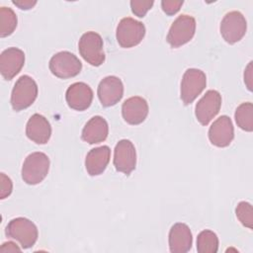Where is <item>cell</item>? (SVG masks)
Wrapping results in <instances>:
<instances>
[{
	"label": "cell",
	"instance_id": "7a4b0ae2",
	"mask_svg": "<svg viewBox=\"0 0 253 253\" xmlns=\"http://www.w3.org/2000/svg\"><path fill=\"white\" fill-rule=\"evenodd\" d=\"M49 170V158L43 152H33L29 154L22 166V179L28 185L41 183Z\"/></svg>",
	"mask_w": 253,
	"mask_h": 253
},
{
	"label": "cell",
	"instance_id": "30bf717a",
	"mask_svg": "<svg viewBox=\"0 0 253 253\" xmlns=\"http://www.w3.org/2000/svg\"><path fill=\"white\" fill-rule=\"evenodd\" d=\"M221 107V95L216 90H209L199 100L195 108L197 120L207 126L218 114Z\"/></svg>",
	"mask_w": 253,
	"mask_h": 253
},
{
	"label": "cell",
	"instance_id": "f1b7e54d",
	"mask_svg": "<svg viewBox=\"0 0 253 253\" xmlns=\"http://www.w3.org/2000/svg\"><path fill=\"white\" fill-rule=\"evenodd\" d=\"M12 3L19 7L22 10H29L32 9L36 4L37 1H32V0H13Z\"/></svg>",
	"mask_w": 253,
	"mask_h": 253
},
{
	"label": "cell",
	"instance_id": "7402d4cb",
	"mask_svg": "<svg viewBox=\"0 0 253 253\" xmlns=\"http://www.w3.org/2000/svg\"><path fill=\"white\" fill-rule=\"evenodd\" d=\"M197 250L199 253H215L218 250L217 235L209 229L203 230L197 237Z\"/></svg>",
	"mask_w": 253,
	"mask_h": 253
},
{
	"label": "cell",
	"instance_id": "ba28073f",
	"mask_svg": "<svg viewBox=\"0 0 253 253\" xmlns=\"http://www.w3.org/2000/svg\"><path fill=\"white\" fill-rule=\"evenodd\" d=\"M196 32V20L190 15H180L172 23L168 35L167 42L172 47H179L189 42Z\"/></svg>",
	"mask_w": 253,
	"mask_h": 253
},
{
	"label": "cell",
	"instance_id": "603a6c76",
	"mask_svg": "<svg viewBox=\"0 0 253 253\" xmlns=\"http://www.w3.org/2000/svg\"><path fill=\"white\" fill-rule=\"evenodd\" d=\"M17 16L9 7L0 8V37L5 38L13 34L17 27Z\"/></svg>",
	"mask_w": 253,
	"mask_h": 253
},
{
	"label": "cell",
	"instance_id": "52a82bcc",
	"mask_svg": "<svg viewBox=\"0 0 253 253\" xmlns=\"http://www.w3.org/2000/svg\"><path fill=\"white\" fill-rule=\"evenodd\" d=\"M48 67L54 76L66 79L78 75L82 69V63L73 53L59 51L52 55Z\"/></svg>",
	"mask_w": 253,
	"mask_h": 253
},
{
	"label": "cell",
	"instance_id": "5b68a950",
	"mask_svg": "<svg viewBox=\"0 0 253 253\" xmlns=\"http://www.w3.org/2000/svg\"><path fill=\"white\" fill-rule=\"evenodd\" d=\"M103 40L96 32L82 35L78 42V50L85 61L93 66H100L105 61Z\"/></svg>",
	"mask_w": 253,
	"mask_h": 253
},
{
	"label": "cell",
	"instance_id": "ffe728a7",
	"mask_svg": "<svg viewBox=\"0 0 253 253\" xmlns=\"http://www.w3.org/2000/svg\"><path fill=\"white\" fill-rule=\"evenodd\" d=\"M109 133V126L107 121L101 116L91 118L82 129L81 138L90 143H99L104 141Z\"/></svg>",
	"mask_w": 253,
	"mask_h": 253
},
{
	"label": "cell",
	"instance_id": "8fae6325",
	"mask_svg": "<svg viewBox=\"0 0 253 253\" xmlns=\"http://www.w3.org/2000/svg\"><path fill=\"white\" fill-rule=\"evenodd\" d=\"M136 165L134 145L128 139L120 140L114 150V166L117 171L129 175Z\"/></svg>",
	"mask_w": 253,
	"mask_h": 253
},
{
	"label": "cell",
	"instance_id": "2e32d148",
	"mask_svg": "<svg viewBox=\"0 0 253 253\" xmlns=\"http://www.w3.org/2000/svg\"><path fill=\"white\" fill-rule=\"evenodd\" d=\"M148 110V104L145 99L139 96H133L123 103L122 115L127 124L139 125L146 119Z\"/></svg>",
	"mask_w": 253,
	"mask_h": 253
},
{
	"label": "cell",
	"instance_id": "3957f363",
	"mask_svg": "<svg viewBox=\"0 0 253 253\" xmlns=\"http://www.w3.org/2000/svg\"><path fill=\"white\" fill-rule=\"evenodd\" d=\"M38 97V85L29 75H22L15 83L11 94V106L14 111L29 108Z\"/></svg>",
	"mask_w": 253,
	"mask_h": 253
},
{
	"label": "cell",
	"instance_id": "4316f807",
	"mask_svg": "<svg viewBox=\"0 0 253 253\" xmlns=\"http://www.w3.org/2000/svg\"><path fill=\"white\" fill-rule=\"evenodd\" d=\"M183 3H184L183 0L182 1L181 0H179V1L163 0V1H161V7H162V10L164 11V13L171 16V15L176 14L180 10Z\"/></svg>",
	"mask_w": 253,
	"mask_h": 253
},
{
	"label": "cell",
	"instance_id": "6da1fadb",
	"mask_svg": "<svg viewBox=\"0 0 253 253\" xmlns=\"http://www.w3.org/2000/svg\"><path fill=\"white\" fill-rule=\"evenodd\" d=\"M5 233L7 237L18 241L23 249L34 246L39 235L36 224L26 217L11 219L6 226Z\"/></svg>",
	"mask_w": 253,
	"mask_h": 253
},
{
	"label": "cell",
	"instance_id": "d6986e66",
	"mask_svg": "<svg viewBox=\"0 0 253 253\" xmlns=\"http://www.w3.org/2000/svg\"><path fill=\"white\" fill-rule=\"evenodd\" d=\"M111 157V149L107 145L91 149L85 158V167L90 176H98L107 168Z\"/></svg>",
	"mask_w": 253,
	"mask_h": 253
},
{
	"label": "cell",
	"instance_id": "e0dca14e",
	"mask_svg": "<svg viewBox=\"0 0 253 253\" xmlns=\"http://www.w3.org/2000/svg\"><path fill=\"white\" fill-rule=\"evenodd\" d=\"M169 249L172 253H186L193 243V236L190 227L182 222L172 225L169 231Z\"/></svg>",
	"mask_w": 253,
	"mask_h": 253
},
{
	"label": "cell",
	"instance_id": "f546056e",
	"mask_svg": "<svg viewBox=\"0 0 253 253\" xmlns=\"http://www.w3.org/2000/svg\"><path fill=\"white\" fill-rule=\"evenodd\" d=\"M1 252H15V251H21V248L14 242L12 241H8L2 244L1 248H0Z\"/></svg>",
	"mask_w": 253,
	"mask_h": 253
},
{
	"label": "cell",
	"instance_id": "9a60e30c",
	"mask_svg": "<svg viewBox=\"0 0 253 253\" xmlns=\"http://www.w3.org/2000/svg\"><path fill=\"white\" fill-rule=\"evenodd\" d=\"M67 105L75 111H84L88 109L93 100V91L89 85L84 82L71 84L65 94Z\"/></svg>",
	"mask_w": 253,
	"mask_h": 253
},
{
	"label": "cell",
	"instance_id": "5bb4252c",
	"mask_svg": "<svg viewBox=\"0 0 253 253\" xmlns=\"http://www.w3.org/2000/svg\"><path fill=\"white\" fill-rule=\"evenodd\" d=\"M234 137L232 122L227 116H220L216 119L209 129V139L211 144L217 147L228 146Z\"/></svg>",
	"mask_w": 253,
	"mask_h": 253
},
{
	"label": "cell",
	"instance_id": "8992f818",
	"mask_svg": "<svg viewBox=\"0 0 253 253\" xmlns=\"http://www.w3.org/2000/svg\"><path fill=\"white\" fill-rule=\"evenodd\" d=\"M207 86V76L204 71L189 68L185 71L181 81V100L184 105H189L203 92Z\"/></svg>",
	"mask_w": 253,
	"mask_h": 253
},
{
	"label": "cell",
	"instance_id": "44dd1931",
	"mask_svg": "<svg viewBox=\"0 0 253 253\" xmlns=\"http://www.w3.org/2000/svg\"><path fill=\"white\" fill-rule=\"evenodd\" d=\"M234 119L237 126L245 130H253V105L250 102H245L240 104L234 114Z\"/></svg>",
	"mask_w": 253,
	"mask_h": 253
},
{
	"label": "cell",
	"instance_id": "cb8c5ba5",
	"mask_svg": "<svg viewBox=\"0 0 253 253\" xmlns=\"http://www.w3.org/2000/svg\"><path fill=\"white\" fill-rule=\"evenodd\" d=\"M235 213L242 225L250 229L253 227V210L251 204L244 201L240 202L235 209Z\"/></svg>",
	"mask_w": 253,
	"mask_h": 253
},
{
	"label": "cell",
	"instance_id": "484cf974",
	"mask_svg": "<svg viewBox=\"0 0 253 253\" xmlns=\"http://www.w3.org/2000/svg\"><path fill=\"white\" fill-rule=\"evenodd\" d=\"M0 199H5L11 195L13 190V184L11 179L4 173L0 174Z\"/></svg>",
	"mask_w": 253,
	"mask_h": 253
},
{
	"label": "cell",
	"instance_id": "ac0fdd59",
	"mask_svg": "<svg viewBox=\"0 0 253 253\" xmlns=\"http://www.w3.org/2000/svg\"><path fill=\"white\" fill-rule=\"evenodd\" d=\"M26 134L32 141L38 144H44L51 135L50 124L43 116L34 114L27 123Z\"/></svg>",
	"mask_w": 253,
	"mask_h": 253
},
{
	"label": "cell",
	"instance_id": "d4e9b609",
	"mask_svg": "<svg viewBox=\"0 0 253 253\" xmlns=\"http://www.w3.org/2000/svg\"><path fill=\"white\" fill-rule=\"evenodd\" d=\"M153 4H154V1L152 0H131L130 8L132 13L135 16L142 18L146 15L148 10L151 9Z\"/></svg>",
	"mask_w": 253,
	"mask_h": 253
},
{
	"label": "cell",
	"instance_id": "9c48e42d",
	"mask_svg": "<svg viewBox=\"0 0 253 253\" xmlns=\"http://www.w3.org/2000/svg\"><path fill=\"white\" fill-rule=\"evenodd\" d=\"M219 29L223 40L232 44L239 42L245 36L247 22L239 11H230L221 20Z\"/></svg>",
	"mask_w": 253,
	"mask_h": 253
},
{
	"label": "cell",
	"instance_id": "4fadbf2b",
	"mask_svg": "<svg viewBox=\"0 0 253 253\" xmlns=\"http://www.w3.org/2000/svg\"><path fill=\"white\" fill-rule=\"evenodd\" d=\"M25 63V53L18 47H8L0 55V72L4 79H13Z\"/></svg>",
	"mask_w": 253,
	"mask_h": 253
},
{
	"label": "cell",
	"instance_id": "277c9868",
	"mask_svg": "<svg viewBox=\"0 0 253 253\" xmlns=\"http://www.w3.org/2000/svg\"><path fill=\"white\" fill-rule=\"evenodd\" d=\"M145 36L144 25L133 18H123L117 27L116 38L118 43L124 48H129L140 43Z\"/></svg>",
	"mask_w": 253,
	"mask_h": 253
},
{
	"label": "cell",
	"instance_id": "7c38bea8",
	"mask_svg": "<svg viewBox=\"0 0 253 253\" xmlns=\"http://www.w3.org/2000/svg\"><path fill=\"white\" fill-rule=\"evenodd\" d=\"M98 98L104 107H111L121 101L124 96V85L117 76H107L101 80L97 90Z\"/></svg>",
	"mask_w": 253,
	"mask_h": 253
},
{
	"label": "cell",
	"instance_id": "83f0119b",
	"mask_svg": "<svg viewBox=\"0 0 253 253\" xmlns=\"http://www.w3.org/2000/svg\"><path fill=\"white\" fill-rule=\"evenodd\" d=\"M252 63L250 61L244 70V83L249 91H252Z\"/></svg>",
	"mask_w": 253,
	"mask_h": 253
}]
</instances>
